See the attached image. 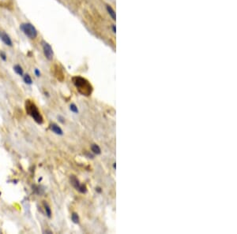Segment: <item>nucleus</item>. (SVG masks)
I'll return each mask as SVG.
<instances>
[{"instance_id":"f257e3e1","label":"nucleus","mask_w":237,"mask_h":234,"mask_svg":"<svg viewBox=\"0 0 237 234\" xmlns=\"http://www.w3.org/2000/svg\"><path fill=\"white\" fill-rule=\"evenodd\" d=\"M73 83L81 94L86 96L90 95L93 92V87L86 78L76 76L72 78Z\"/></svg>"},{"instance_id":"f03ea898","label":"nucleus","mask_w":237,"mask_h":234,"mask_svg":"<svg viewBox=\"0 0 237 234\" xmlns=\"http://www.w3.org/2000/svg\"><path fill=\"white\" fill-rule=\"evenodd\" d=\"M25 110H26L28 114L30 115L36 123H38V124L43 123L44 118L42 115L41 114V112L39 111L36 104L32 103L30 99H28L25 102Z\"/></svg>"},{"instance_id":"7ed1b4c3","label":"nucleus","mask_w":237,"mask_h":234,"mask_svg":"<svg viewBox=\"0 0 237 234\" xmlns=\"http://www.w3.org/2000/svg\"><path fill=\"white\" fill-rule=\"evenodd\" d=\"M19 29L24 33V35L30 40H35L38 36V31L32 23H21L19 26Z\"/></svg>"},{"instance_id":"20e7f679","label":"nucleus","mask_w":237,"mask_h":234,"mask_svg":"<svg viewBox=\"0 0 237 234\" xmlns=\"http://www.w3.org/2000/svg\"><path fill=\"white\" fill-rule=\"evenodd\" d=\"M41 46H42L44 54L46 59L49 61H52L54 58V51H53V48L51 46V44L47 43V41L42 40L41 41Z\"/></svg>"},{"instance_id":"39448f33","label":"nucleus","mask_w":237,"mask_h":234,"mask_svg":"<svg viewBox=\"0 0 237 234\" xmlns=\"http://www.w3.org/2000/svg\"><path fill=\"white\" fill-rule=\"evenodd\" d=\"M70 183H71V185H72L75 189H77L78 191H80L81 193H86V191H87V189H86V185L80 184L78 179L74 175L70 176Z\"/></svg>"},{"instance_id":"423d86ee","label":"nucleus","mask_w":237,"mask_h":234,"mask_svg":"<svg viewBox=\"0 0 237 234\" xmlns=\"http://www.w3.org/2000/svg\"><path fill=\"white\" fill-rule=\"evenodd\" d=\"M0 40L2 41V43H4L5 45L7 47H12L14 46V43L12 39L8 33H7L5 31H0Z\"/></svg>"},{"instance_id":"0eeeda50","label":"nucleus","mask_w":237,"mask_h":234,"mask_svg":"<svg viewBox=\"0 0 237 234\" xmlns=\"http://www.w3.org/2000/svg\"><path fill=\"white\" fill-rule=\"evenodd\" d=\"M105 9L107 10V13L109 14V15L110 16L111 18L113 21H116V14H115V10L113 9L112 7L109 4L105 5Z\"/></svg>"},{"instance_id":"6e6552de","label":"nucleus","mask_w":237,"mask_h":234,"mask_svg":"<svg viewBox=\"0 0 237 234\" xmlns=\"http://www.w3.org/2000/svg\"><path fill=\"white\" fill-rule=\"evenodd\" d=\"M50 128H51V130L53 132V133H55V134H57V135H63V130H62V128L59 127V126L57 125L56 124H52L51 125H50Z\"/></svg>"},{"instance_id":"1a4fd4ad","label":"nucleus","mask_w":237,"mask_h":234,"mask_svg":"<svg viewBox=\"0 0 237 234\" xmlns=\"http://www.w3.org/2000/svg\"><path fill=\"white\" fill-rule=\"evenodd\" d=\"M14 72H15L17 74L19 75V76H21V77H23V75H24V70H23L22 67H21L20 65L17 64V65H14Z\"/></svg>"},{"instance_id":"9d476101","label":"nucleus","mask_w":237,"mask_h":234,"mask_svg":"<svg viewBox=\"0 0 237 234\" xmlns=\"http://www.w3.org/2000/svg\"><path fill=\"white\" fill-rule=\"evenodd\" d=\"M91 149H92V151H93V153L96 154V155H100V154L101 153V150H100V147L97 144H92Z\"/></svg>"},{"instance_id":"9b49d317","label":"nucleus","mask_w":237,"mask_h":234,"mask_svg":"<svg viewBox=\"0 0 237 234\" xmlns=\"http://www.w3.org/2000/svg\"><path fill=\"white\" fill-rule=\"evenodd\" d=\"M23 81L26 84H29V85L32 84V80L29 74L23 75Z\"/></svg>"},{"instance_id":"f8f14e48","label":"nucleus","mask_w":237,"mask_h":234,"mask_svg":"<svg viewBox=\"0 0 237 234\" xmlns=\"http://www.w3.org/2000/svg\"><path fill=\"white\" fill-rule=\"evenodd\" d=\"M44 209H45V211H46V214L47 215V217L48 218H51L52 217V211H51V208H50V207L48 206V204H47V203H44Z\"/></svg>"},{"instance_id":"ddd939ff","label":"nucleus","mask_w":237,"mask_h":234,"mask_svg":"<svg viewBox=\"0 0 237 234\" xmlns=\"http://www.w3.org/2000/svg\"><path fill=\"white\" fill-rule=\"evenodd\" d=\"M71 219H72L73 222L75 223V224H78L79 223V217L76 213H74L71 216Z\"/></svg>"},{"instance_id":"4468645a","label":"nucleus","mask_w":237,"mask_h":234,"mask_svg":"<svg viewBox=\"0 0 237 234\" xmlns=\"http://www.w3.org/2000/svg\"><path fill=\"white\" fill-rule=\"evenodd\" d=\"M0 58L2 59V61L6 62L7 60V53L3 51H0Z\"/></svg>"},{"instance_id":"2eb2a0df","label":"nucleus","mask_w":237,"mask_h":234,"mask_svg":"<svg viewBox=\"0 0 237 234\" xmlns=\"http://www.w3.org/2000/svg\"><path fill=\"white\" fill-rule=\"evenodd\" d=\"M70 109L72 112L75 113V114H78V109L77 106H76L75 104H71L70 106Z\"/></svg>"},{"instance_id":"dca6fc26","label":"nucleus","mask_w":237,"mask_h":234,"mask_svg":"<svg viewBox=\"0 0 237 234\" xmlns=\"http://www.w3.org/2000/svg\"><path fill=\"white\" fill-rule=\"evenodd\" d=\"M34 73H35V75H36V77H41V71H40V70H38V69H35V70H34Z\"/></svg>"},{"instance_id":"f3484780","label":"nucleus","mask_w":237,"mask_h":234,"mask_svg":"<svg viewBox=\"0 0 237 234\" xmlns=\"http://www.w3.org/2000/svg\"><path fill=\"white\" fill-rule=\"evenodd\" d=\"M111 32H112L114 34L116 33V26H115V24H112V25H111Z\"/></svg>"}]
</instances>
